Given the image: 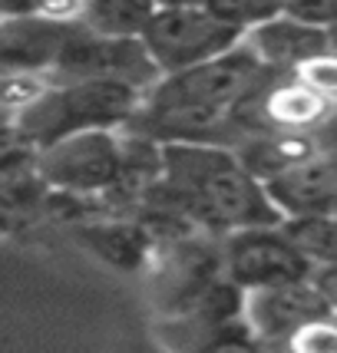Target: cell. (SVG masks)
<instances>
[{"instance_id": "2e32d148", "label": "cell", "mask_w": 337, "mask_h": 353, "mask_svg": "<svg viewBox=\"0 0 337 353\" xmlns=\"http://www.w3.org/2000/svg\"><path fill=\"white\" fill-rule=\"evenodd\" d=\"M291 73L301 79V83H307L314 92H321L327 103H337V50L327 46L324 53L305 60L298 70H291Z\"/></svg>"}, {"instance_id": "7c38bea8", "label": "cell", "mask_w": 337, "mask_h": 353, "mask_svg": "<svg viewBox=\"0 0 337 353\" xmlns=\"http://www.w3.org/2000/svg\"><path fill=\"white\" fill-rule=\"evenodd\" d=\"M79 238L86 241L93 254H99L106 264L123 268V271H136L139 264L149 258L153 238L149 231L136 225V221H99V225H86L79 228Z\"/></svg>"}, {"instance_id": "4fadbf2b", "label": "cell", "mask_w": 337, "mask_h": 353, "mask_svg": "<svg viewBox=\"0 0 337 353\" xmlns=\"http://www.w3.org/2000/svg\"><path fill=\"white\" fill-rule=\"evenodd\" d=\"M281 231L288 234L301 258L314 268L337 264V212H307V215L281 218Z\"/></svg>"}, {"instance_id": "5b68a950", "label": "cell", "mask_w": 337, "mask_h": 353, "mask_svg": "<svg viewBox=\"0 0 337 353\" xmlns=\"http://www.w3.org/2000/svg\"><path fill=\"white\" fill-rule=\"evenodd\" d=\"M126 142L116 129H83L40 149V175L63 195H99L123 182Z\"/></svg>"}, {"instance_id": "d6986e66", "label": "cell", "mask_w": 337, "mask_h": 353, "mask_svg": "<svg viewBox=\"0 0 337 353\" xmlns=\"http://www.w3.org/2000/svg\"><path fill=\"white\" fill-rule=\"evenodd\" d=\"M44 0H0V14H20V10H40Z\"/></svg>"}, {"instance_id": "8992f818", "label": "cell", "mask_w": 337, "mask_h": 353, "mask_svg": "<svg viewBox=\"0 0 337 353\" xmlns=\"http://www.w3.org/2000/svg\"><path fill=\"white\" fill-rule=\"evenodd\" d=\"M50 79H106L149 92L159 79V70L139 37L96 33L73 20Z\"/></svg>"}, {"instance_id": "ba28073f", "label": "cell", "mask_w": 337, "mask_h": 353, "mask_svg": "<svg viewBox=\"0 0 337 353\" xmlns=\"http://www.w3.org/2000/svg\"><path fill=\"white\" fill-rule=\"evenodd\" d=\"M70 23L44 10L0 14V77H50Z\"/></svg>"}, {"instance_id": "7a4b0ae2", "label": "cell", "mask_w": 337, "mask_h": 353, "mask_svg": "<svg viewBox=\"0 0 337 353\" xmlns=\"http://www.w3.org/2000/svg\"><path fill=\"white\" fill-rule=\"evenodd\" d=\"M146 92L106 79H50L27 106L14 112L23 142L46 149L50 142L83 129H119Z\"/></svg>"}, {"instance_id": "ac0fdd59", "label": "cell", "mask_w": 337, "mask_h": 353, "mask_svg": "<svg viewBox=\"0 0 337 353\" xmlns=\"http://www.w3.org/2000/svg\"><path fill=\"white\" fill-rule=\"evenodd\" d=\"M311 284L318 288V294L324 297V304L331 314H337V264H324L311 271Z\"/></svg>"}, {"instance_id": "3957f363", "label": "cell", "mask_w": 337, "mask_h": 353, "mask_svg": "<svg viewBox=\"0 0 337 353\" xmlns=\"http://www.w3.org/2000/svg\"><path fill=\"white\" fill-rule=\"evenodd\" d=\"M268 77H271V70H264L245 40H238L209 60L159 77L153 90L146 92V99L235 112Z\"/></svg>"}, {"instance_id": "44dd1931", "label": "cell", "mask_w": 337, "mask_h": 353, "mask_svg": "<svg viewBox=\"0 0 337 353\" xmlns=\"http://www.w3.org/2000/svg\"><path fill=\"white\" fill-rule=\"evenodd\" d=\"M334 212H337V208H334Z\"/></svg>"}, {"instance_id": "ffe728a7", "label": "cell", "mask_w": 337, "mask_h": 353, "mask_svg": "<svg viewBox=\"0 0 337 353\" xmlns=\"http://www.w3.org/2000/svg\"><path fill=\"white\" fill-rule=\"evenodd\" d=\"M327 40H331V50H337V23L327 30Z\"/></svg>"}, {"instance_id": "30bf717a", "label": "cell", "mask_w": 337, "mask_h": 353, "mask_svg": "<svg viewBox=\"0 0 337 353\" xmlns=\"http://www.w3.org/2000/svg\"><path fill=\"white\" fill-rule=\"evenodd\" d=\"M324 314H331V310L318 294V288L311 284V277L245 291V301H242V317H245L248 330L261 340H285L288 343L294 330H301L305 323L318 321Z\"/></svg>"}, {"instance_id": "6da1fadb", "label": "cell", "mask_w": 337, "mask_h": 353, "mask_svg": "<svg viewBox=\"0 0 337 353\" xmlns=\"http://www.w3.org/2000/svg\"><path fill=\"white\" fill-rule=\"evenodd\" d=\"M155 192L175 215L209 231H238L251 225H278V212L264 182L222 142H168L159 145Z\"/></svg>"}, {"instance_id": "9a60e30c", "label": "cell", "mask_w": 337, "mask_h": 353, "mask_svg": "<svg viewBox=\"0 0 337 353\" xmlns=\"http://www.w3.org/2000/svg\"><path fill=\"white\" fill-rule=\"evenodd\" d=\"M218 20H225L229 27H235L238 33L251 30L255 23L275 17L281 10L285 0H202Z\"/></svg>"}, {"instance_id": "e0dca14e", "label": "cell", "mask_w": 337, "mask_h": 353, "mask_svg": "<svg viewBox=\"0 0 337 353\" xmlns=\"http://www.w3.org/2000/svg\"><path fill=\"white\" fill-rule=\"evenodd\" d=\"M281 10L305 20V23L324 27V30H331L337 23V0H285Z\"/></svg>"}, {"instance_id": "52a82bcc", "label": "cell", "mask_w": 337, "mask_h": 353, "mask_svg": "<svg viewBox=\"0 0 337 353\" xmlns=\"http://www.w3.org/2000/svg\"><path fill=\"white\" fill-rule=\"evenodd\" d=\"M222 274L242 291L275 288L311 277V264L278 225H251L229 231L222 248Z\"/></svg>"}, {"instance_id": "5bb4252c", "label": "cell", "mask_w": 337, "mask_h": 353, "mask_svg": "<svg viewBox=\"0 0 337 353\" xmlns=\"http://www.w3.org/2000/svg\"><path fill=\"white\" fill-rule=\"evenodd\" d=\"M155 7H159V0H77V23L96 33L139 37Z\"/></svg>"}, {"instance_id": "277c9868", "label": "cell", "mask_w": 337, "mask_h": 353, "mask_svg": "<svg viewBox=\"0 0 337 353\" xmlns=\"http://www.w3.org/2000/svg\"><path fill=\"white\" fill-rule=\"evenodd\" d=\"M139 40L153 57L159 77H166L229 50L242 40V33L218 20L202 0H172L155 7Z\"/></svg>"}, {"instance_id": "8fae6325", "label": "cell", "mask_w": 337, "mask_h": 353, "mask_svg": "<svg viewBox=\"0 0 337 353\" xmlns=\"http://www.w3.org/2000/svg\"><path fill=\"white\" fill-rule=\"evenodd\" d=\"M242 40L261 60V66L271 70V73H291L305 60L318 57L331 46L324 27L305 23V20L285 14V10H278L275 17L255 23L251 30L242 33Z\"/></svg>"}, {"instance_id": "9c48e42d", "label": "cell", "mask_w": 337, "mask_h": 353, "mask_svg": "<svg viewBox=\"0 0 337 353\" xmlns=\"http://www.w3.org/2000/svg\"><path fill=\"white\" fill-rule=\"evenodd\" d=\"M264 192L281 218L337 208V152L314 145L291 165L264 179Z\"/></svg>"}]
</instances>
